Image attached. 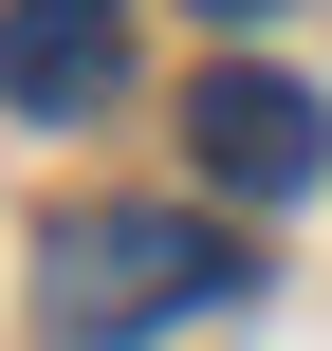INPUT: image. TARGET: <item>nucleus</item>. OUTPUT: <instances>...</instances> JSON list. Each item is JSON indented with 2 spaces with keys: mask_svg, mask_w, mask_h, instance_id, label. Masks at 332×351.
<instances>
[{
  "mask_svg": "<svg viewBox=\"0 0 332 351\" xmlns=\"http://www.w3.org/2000/svg\"><path fill=\"white\" fill-rule=\"evenodd\" d=\"M222 296H240V241L185 222V204H92L37 259V333L55 351H129V333H166V315H222Z\"/></svg>",
  "mask_w": 332,
  "mask_h": 351,
  "instance_id": "obj_1",
  "label": "nucleus"
},
{
  "mask_svg": "<svg viewBox=\"0 0 332 351\" xmlns=\"http://www.w3.org/2000/svg\"><path fill=\"white\" fill-rule=\"evenodd\" d=\"M185 148H203V185H240V204H296L332 167V111L296 93V74H203L185 93Z\"/></svg>",
  "mask_w": 332,
  "mask_h": 351,
  "instance_id": "obj_2",
  "label": "nucleus"
},
{
  "mask_svg": "<svg viewBox=\"0 0 332 351\" xmlns=\"http://www.w3.org/2000/svg\"><path fill=\"white\" fill-rule=\"evenodd\" d=\"M111 74H129V37H111V0H0V111H111Z\"/></svg>",
  "mask_w": 332,
  "mask_h": 351,
  "instance_id": "obj_3",
  "label": "nucleus"
},
{
  "mask_svg": "<svg viewBox=\"0 0 332 351\" xmlns=\"http://www.w3.org/2000/svg\"><path fill=\"white\" fill-rule=\"evenodd\" d=\"M203 19H259V0H203Z\"/></svg>",
  "mask_w": 332,
  "mask_h": 351,
  "instance_id": "obj_4",
  "label": "nucleus"
}]
</instances>
